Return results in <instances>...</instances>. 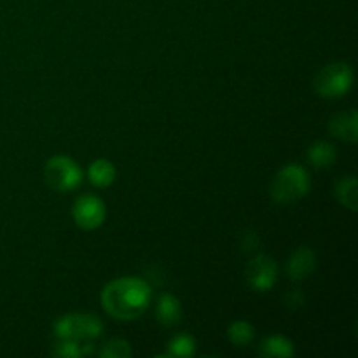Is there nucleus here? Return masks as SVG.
<instances>
[{"instance_id": "f257e3e1", "label": "nucleus", "mask_w": 358, "mask_h": 358, "mask_svg": "<svg viewBox=\"0 0 358 358\" xmlns=\"http://www.w3.org/2000/svg\"><path fill=\"white\" fill-rule=\"evenodd\" d=\"M101 306L115 320H135L147 311L150 304V287L140 278H117L108 282L101 290Z\"/></svg>"}, {"instance_id": "f03ea898", "label": "nucleus", "mask_w": 358, "mask_h": 358, "mask_svg": "<svg viewBox=\"0 0 358 358\" xmlns=\"http://www.w3.org/2000/svg\"><path fill=\"white\" fill-rule=\"evenodd\" d=\"M311 189V178L306 168L301 164H287L282 170L276 173L273 178L271 185H269V194H271L273 201L280 203V205H290L310 192Z\"/></svg>"}, {"instance_id": "7ed1b4c3", "label": "nucleus", "mask_w": 358, "mask_h": 358, "mask_svg": "<svg viewBox=\"0 0 358 358\" xmlns=\"http://www.w3.org/2000/svg\"><path fill=\"white\" fill-rule=\"evenodd\" d=\"M103 331V325L94 315L72 313L65 315L55 324V334L58 339H70L76 343H93Z\"/></svg>"}, {"instance_id": "20e7f679", "label": "nucleus", "mask_w": 358, "mask_h": 358, "mask_svg": "<svg viewBox=\"0 0 358 358\" xmlns=\"http://www.w3.org/2000/svg\"><path fill=\"white\" fill-rule=\"evenodd\" d=\"M315 91L322 98H341L353 86V70L348 63L336 62L324 66L315 77Z\"/></svg>"}, {"instance_id": "39448f33", "label": "nucleus", "mask_w": 358, "mask_h": 358, "mask_svg": "<svg viewBox=\"0 0 358 358\" xmlns=\"http://www.w3.org/2000/svg\"><path fill=\"white\" fill-rule=\"evenodd\" d=\"M45 184L58 192H70L83 182V170L69 156H55L44 166Z\"/></svg>"}, {"instance_id": "423d86ee", "label": "nucleus", "mask_w": 358, "mask_h": 358, "mask_svg": "<svg viewBox=\"0 0 358 358\" xmlns=\"http://www.w3.org/2000/svg\"><path fill=\"white\" fill-rule=\"evenodd\" d=\"M73 222L84 231L98 229L105 222L107 217V208L101 198L94 194H83L76 199L72 208Z\"/></svg>"}, {"instance_id": "0eeeda50", "label": "nucleus", "mask_w": 358, "mask_h": 358, "mask_svg": "<svg viewBox=\"0 0 358 358\" xmlns=\"http://www.w3.org/2000/svg\"><path fill=\"white\" fill-rule=\"evenodd\" d=\"M245 276H247V283L255 292H268L278 280V266L273 257L259 254L247 264Z\"/></svg>"}, {"instance_id": "6e6552de", "label": "nucleus", "mask_w": 358, "mask_h": 358, "mask_svg": "<svg viewBox=\"0 0 358 358\" xmlns=\"http://www.w3.org/2000/svg\"><path fill=\"white\" fill-rule=\"evenodd\" d=\"M329 131L339 140L355 143L358 138V114L355 108L338 112L329 121Z\"/></svg>"}, {"instance_id": "1a4fd4ad", "label": "nucleus", "mask_w": 358, "mask_h": 358, "mask_svg": "<svg viewBox=\"0 0 358 358\" xmlns=\"http://www.w3.org/2000/svg\"><path fill=\"white\" fill-rule=\"evenodd\" d=\"M317 268V255L310 247H299L287 262V273L292 280H306Z\"/></svg>"}, {"instance_id": "9d476101", "label": "nucleus", "mask_w": 358, "mask_h": 358, "mask_svg": "<svg viewBox=\"0 0 358 358\" xmlns=\"http://www.w3.org/2000/svg\"><path fill=\"white\" fill-rule=\"evenodd\" d=\"M259 355L264 358H292L296 355V348L285 336H268L259 346Z\"/></svg>"}, {"instance_id": "9b49d317", "label": "nucleus", "mask_w": 358, "mask_h": 358, "mask_svg": "<svg viewBox=\"0 0 358 358\" xmlns=\"http://www.w3.org/2000/svg\"><path fill=\"white\" fill-rule=\"evenodd\" d=\"M182 317V306L178 303V299L171 294H164L159 297L156 304V320L161 325H175Z\"/></svg>"}, {"instance_id": "f8f14e48", "label": "nucleus", "mask_w": 358, "mask_h": 358, "mask_svg": "<svg viewBox=\"0 0 358 358\" xmlns=\"http://www.w3.org/2000/svg\"><path fill=\"white\" fill-rule=\"evenodd\" d=\"M338 159L336 147L329 142H315L308 147V161L315 168H331Z\"/></svg>"}, {"instance_id": "ddd939ff", "label": "nucleus", "mask_w": 358, "mask_h": 358, "mask_svg": "<svg viewBox=\"0 0 358 358\" xmlns=\"http://www.w3.org/2000/svg\"><path fill=\"white\" fill-rule=\"evenodd\" d=\"M87 178L96 187H108L115 180V166L108 159H96L87 168Z\"/></svg>"}, {"instance_id": "4468645a", "label": "nucleus", "mask_w": 358, "mask_h": 358, "mask_svg": "<svg viewBox=\"0 0 358 358\" xmlns=\"http://www.w3.org/2000/svg\"><path fill=\"white\" fill-rule=\"evenodd\" d=\"M336 198L339 199L343 206H346L348 210L355 212L357 210V178L353 175H348V177L341 178V180L336 184Z\"/></svg>"}, {"instance_id": "2eb2a0df", "label": "nucleus", "mask_w": 358, "mask_h": 358, "mask_svg": "<svg viewBox=\"0 0 358 358\" xmlns=\"http://www.w3.org/2000/svg\"><path fill=\"white\" fill-rule=\"evenodd\" d=\"M227 338L238 348H243V346H248L255 338V329L254 325L248 324L245 320H238L234 324L229 325L227 329Z\"/></svg>"}, {"instance_id": "dca6fc26", "label": "nucleus", "mask_w": 358, "mask_h": 358, "mask_svg": "<svg viewBox=\"0 0 358 358\" xmlns=\"http://www.w3.org/2000/svg\"><path fill=\"white\" fill-rule=\"evenodd\" d=\"M194 353H196V341L194 338L189 334H178L168 343L166 357L189 358V357H194Z\"/></svg>"}, {"instance_id": "f3484780", "label": "nucleus", "mask_w": 358, "mask_h": 358, "mask_svg": "<svg viewBox=\"0 0 358 358\" xmlns=\"http://www.w3.org/2000/svg\"><path fill=\"white\" fill-rule=\"evenodd\" d=\"M131 353V346L124 339H110L100 350V357L103 358H128Z\"/></svg>"}, {"instance_id": "a211bd4d", "label": "nucleus", "mask_w": 358, "mask_h": 358, "mask_svg": "<svg viewBox=\"0 0 358 358\" xmlns=\"http://www.w3.org/2000/svg\"><path fill=\"white\" fill-rule=\"evenodd\" d=\"M55 355L62 358H77L83 357V348L80 343L70 341V339H58L55 345Z\"/></svg>"}, {"instance_id": "6ab92c4d", "label": "nucleus", "mask_w": 358, "mask_h": 358, "mask_svg": "<svg viewBox=\"0 0 358 358\" xmlns=\"http://www.w3.org/2000/svg\"><path fill=\"white\" fill-rule=\"evenodd\" d=\"M287 304H290V306H301V304H304V296L299 292V290H296V292H290L289 296H287Z\"/></svg>"}]
</instances>
